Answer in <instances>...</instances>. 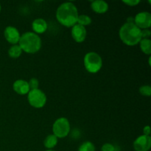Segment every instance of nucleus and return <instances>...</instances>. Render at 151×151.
Masks as SVG:
<instances>
[{
	"label": "nucleus",
	"instance_id": "6",
	"mask_svg": "<svg viewBox=\"0 0 151 151\" xmlns=\"http://www.w3.org/2000/svg\"><path fill=\"white\" fill-rule=\"evenodd\" d=\"M27 100L29 105L35 109H41L47 103V96L41 89L30 90L27 94Z\"/></svg>",
	"mask_w": 151,
	"mask_h": 151
},
{
	"label": "nucleus",
	"instance_id": "17",
	"mask_svg": "<svg viewBox=\"0 0 151 151\" xmlns=\"http://www.w3.org/2000/svg\"><path fill=\"white\" fill-rule=\"evenodd\" d=\"M91 19L90 18V16H87V15H85V14L79 15L77 24H78L81 25V26L85 27L86 26H88V25L91 24Z\"/></svg>",
	"mask_w": 151,
	"mask_h": 151
},
{
	"label": "nucleus",
	"instance_id": "26",
	"mask_svg": "<svg viewBox=\"0 0 151 151\" xmlns=\"http://www.w3.org/2000/svg\"><path fill=\"white\" fill-rule=\"evenodd\" d=\"M1 4H0V12H1Z\"/></svg>",
	"mask_w": 151,
	"mask_h": 151
},
{
	"label": "nucleus",
	"instance_id": "11",
	"mask_svg": "<svg viewBox=\"0 0 151 151\" xmlns=\"http://www.w3.org/2000/svg\"><path fill=\"white\" fill-rule=\"evenodd\" d=\"M13 88L15 92L17 93L18 94H20V95L27 94L29 91H30L27 81L22 79L17 80L13 83Z\"/></svg>",
	"mask_w": 151,
	"mask_h": 151
},
{
	"label": "nucleus",
	"instance_id": "4",
	"mask_svg": "<svg viewBox=\"0 0 151 151\" xmlns=\"http://www.w3.org/2000/svg\"><path fill=\"white\" fill-rule=\"evenodd\" d=\"M83 64L86 71L91 74L97 73L103 66V59L98 53L89 52L84 56Z\"/></svg>",
	"mask_w": 151,
	"mask_h": 151
},
{
	"label": "nucleus",
	"instance_id": "1",
	"mask_svg": "<svg viewBox=\"0 0 151 151\" xmlns=\"http://www.w3.org/2000/svg\"><path fill=\"white\" fill-rule=\"evenodd\" d=\"M56 19L66 27H72L78 22V10L76 5L68 1L60 4L56 10Z\"/></svg>",
	"mask_w": 151,
	"mask_h": 151
},
{
	"label": "nucleus",
	"instance_id": "18",
	"mask_svg": "<svg viewBox=\"0 0 151 151\" xmlns=\"http://www.w3.org/2000/svg\"><path fill=\"white\" fill-rule=\"evenodd\" d=\"M78 151H95V146L89 141L84 142L78 148Z\"/></svg>",
	"mask_w": 151,
	"mask_h": 151
},
{
	"label": "nucleus",
	"instance_id": "16",
	"mask_svg": "<svg viewBox=\"0 0 151 151\" xmlns=\"http://www.w3.org/2000/svg\"><path fill=\"white\" fill-rule=\"evenodd\" d=\"M22 50L19 46V44H15L11 46L8 50V55L12 58H18L22 54Z\"/></svg>",
	"mask_w": 151,
	"mask_h": 151
},
{
	"label": "nucleus",
	"instance_id": "24",
	"mask_svg": "<svg viewBox=\"0 0 151 151\" xmlns=\"http://www.w3.org/2000/svg\"><path fill=\"white\" fill-rule=\"evenodd\" d=\"M151 133V129L149 125H147V126L144 127L143 128V135L145 136H150Z\"/></svg>",
	"mask_w": 151,
	"mask_h": 151
},
{
	"label": "nucleus",
	"instance_id": "19",
	"mask_svg": "<svg viewBox=\"0 0 151 151\" xmlns=\"http://www.w3.org/2000/svg\"><path fill=\"white\" fill-rule=\"evenodd\" d=\"M140 94L142 96H145V97H150L151 95V87L148 85L142 86L139 89Z\"/></svg>",
	"mask_w": 151,
	"mask_h": 151
},
{
	"label": "nucleus",
	"instance_id": "10",
	"mask_svg": "<svg viewBox=\"0 0 151 151\" xmlns=\"http://www.w3.org/2000/svg\"><path fill=\"white\" fill-rule=\"evenodd\" d=\"M72 37L77 43H82L86 38L87 32L86 27L76 24L72 27Z\"/></svg>",
	"mask_w": 151,
	"mask_h": 151
},
{
	"label": "nucleus",
	"instance_id": "5",
	"mask_svg": "<svg viewBox=\"0 0 151 151\" xmlns=\"http://www.w3.org/2000/svg\"><path fill=\"white\" fill-rule=\"evenodd\" d=\"M71 127L69 121L66 117H60L56 119L52 125L53 134L58 139L65 138L69 135Z\"/></svg>",
	"mask_w": 151,
	"mask_h": 151
},
{
	"label": "nucleus",
	"instance_id": "14",
	"mask_svg": "<svg viewBox=\"0 0 151 151\" xmlns=\"http://www.w3.org/2000/svg\"><path fill=\"white\" fill-rule=\"evenodd\" d=\"M58 139L54 134H50L45 138L44 141V145L47 150H52L58 144Z\"/></svg>",
	"mask_w": 151,
	"mask_h": 151
},
{
	"label": "nucleus",
	"instance_id": "21",
	"mask_svg": "<svg viewBox=\"0 0 151 151\" xmlns=\"http://www.w3.org/2000/svg\"><path fill=\"white\" fill-rule=\"evenodd\" d=\"M116 148H115L114 145H113L111 143H106L103 145L101 147V151H115Z\"/></svg>",
	"mask_w": 151,
	"mask_h": 151
},
{
	"label": "nucleus",
	"instance_id": "12",
	"mask_svg": "<svg viewBox=\"0 0 151 151\" xmlns=\"http://www.w3.org/2000/svg\"><path fill=\"white\" fill-rule=\"evenodd\" d=\"M48 25L47 22L41 18H38L35 19L32 23V29L33 32L38 35V34H42L47 31Z\"/></svg>",
	"mask_w": 151,
	"mask_h": 151
},
{
	"label": "nucleus",
	"instance_id": "3",
	"mask_svg": "<svg viewBox=\"0 0 151 151\" xmlns=\"http://www.w3.org/2000/svg\"><path fill=\"white\" fill-rule=\"evenodd\" d=\"M41 39L40 36L33 32H27L21 35L19 46L22 52L34 54L41 48Z\"/></svg>",
	"mask_w": 151,
	"mask_h": 151
},
{
	"label": "nucleus",
	"instance_id": "20",
	"mask_svg": "<svg viewBox=\"0 0 151 151\" xmlns=\"http://www.w3.org/2000/svg\"><path fill=\"white\" fill-rule=\"evenodd\" d=\"M28 85H29V90L38 89V87H39V81L37 78H31L28 82Z\"/></svg>",
	"mask_w": 151,
	"mask_h": 151
},
{
	"label": "nucleus",
	"instance_id": "15",
	"mask_svg": "<svg viewBox=\"0 0 151 151\" xmlns=\"http://www.w3.org/2000/svg\"><path fill=\"white\" fill-rule=\"evenodd\" d=\"M140 49L143 53L147 55L151 54V41L150 39H142L139 42Z\"/></svg>",
	"mask_w": 151,
	"mask_h": 151
},
{
	"label": "nucleus",
	"instance_id": "9",
	"mask_svg": "<svg viewBox=\"0 0 151 151\" xmlns=\"http://www.w3.org/2000/svg\"><path fill=\"white\" fill-rule=\"evenodd\" d=\"M4 36L7 41L10 44L15 45L19 44L21 34L19 29L13 26H8L4 29Z\"/></svg>",
	"mask_w": 151,
	"mask_h": 151
},
{
	"label": "nucleus",
	"instance_id": "23",
	"mask_svg": "<svg viewBox=\"0 0 151 151\" xmlns=\"http://www.w3.org/2000/svg\"><path fill=\"white\" fill-rule=\"evenodd\" d=\"M151 32L149 29H142L141 31V35H142V39H149L150 37Z\"/></svg>",
	"mask_w": 151,
	"mask_h": 151
},
{
	"label": "nucleus",
	"instance_id": "25",
	"mask_svg": "<svg viewBox=\"0 0 151 151\" xmlns=\"http://www.w3.org/2000/svg\"><path fill=\"white\" fill-rule=\"evenodd\" d=\"M45 151H55V150H45Z\"/></svg>",
	"mask_w": 151,
	"mask_h": 151
},
{
	"label": "nucleus",
	"instance_id": "8",
	"mask_svg": "<svg viewBox=\"0 0 151 151\" xmlns=\"http://www.w3.org/2000/svg\"><path fill=\"white\" fill-rule=\"evenodd\" d=\"M150 147L151 138L150 136H139L134 142V149L136 151H148Z\"/></svg>",
	"mask_w": 151,
	"mask_h": 151
},
{
	"label": "nucleus",
	"instance_id": "7",
	"mask_svg": "<svg viewBox=\"0 0 151 151\" xmlns=\"http://www.w3.org/2000/svg\"><path fill=\"white\" fill-rule=\"evenodd\" d=\"M134 24L140 29H149L151 26V14L149 12H140L135 16Z\"/></svg>",
	"mask_w": 151,
	"mask_h": 151
},
{
	"label": "nucleus",
	"instance_id": "13",
	"mask_svg": "<svg viewBox=\"0 0 151 151\" xmlns=\"http://www.w3.org/2000/svg\"><path fill=\"white\" fill-rule=\"evenodd\" d=\"M91 7L93 11L98 14L106 13L109 10V4L106 1L103 0H95L91 4Z\"/></svg>",
	"mask_w": 151,
	"mask_h": 151
},
{
	"label": "nucleus",
	"instance_id": "22",
	"mask_svg": "<svg viewBox=\"0 0 151 151\" xmlns=\"http://www.w3.org/2000/svg\"><path fill=\"white\" fill-rule=\"evenodd\" d=\"M122 2L126 5L130 6V7H134V6H137V4H139L140 1L139 0H123Z\"/></svg>",
	"mask_w": 151,
	"mask_h": 151
},
{
	"label": "nucleus",
	"instance_id": "2",
	"mask_svg": "<svg viewBox=\"0 0 151 151\" xmlns=\"http://www.w3.org/2000/svg\"><path fill=\"white\" fill-rule=\"evenodd\" d=\"M141 31L134 23L125 22L119 29V38L126 45L135 46L142 40Z\"/></svg>",
	"mask_w": 151,
	"mask_h": 151
}]
</instances>
